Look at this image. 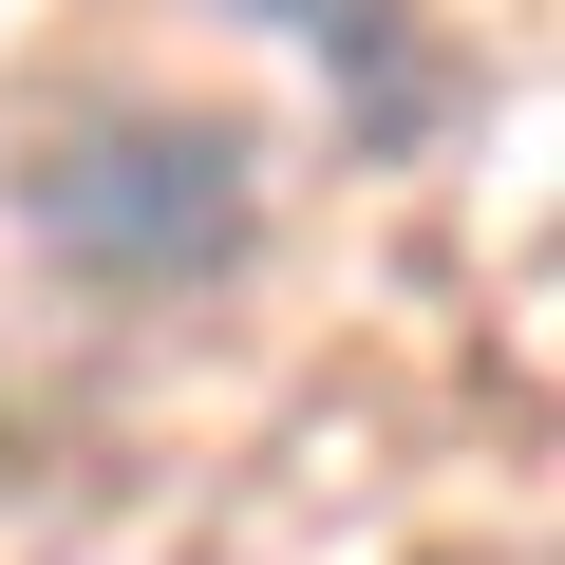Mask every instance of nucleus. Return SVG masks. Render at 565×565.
<instances>
[{
  "label": "nucleus",
  "mask_w": 565,
  "mask_h": 565,
  "mask_svg": "<svg viewBox=\"0 0 565 565\" xmlns=\"http://www.w3.org/2000/svg\"><path fill=\"white\" fill-rule=\"evenodd\" d=\"M20 226L95 302H189L264 245V132L189 114V95H76L20 132Z\"/></svg>",
  "instance_id": "obj_1"
},
{
  "label": "nucleus",
  "mask_w": 565,
  "mask_h": 565,
  "mask_svg": "<svg viewBox=\"0 0 565 565\" xmlns=\"http://www.w3.org/2000/svg\"><path fill=\"white\" fill-rule=\"evenodd\" d=\"M282 39H321V57L359 76V132H377V151H396V132L434 114V57L396 39V0H282Z\"/></svg>",
  "instance_id": "obj_2"
}]
</instances>
